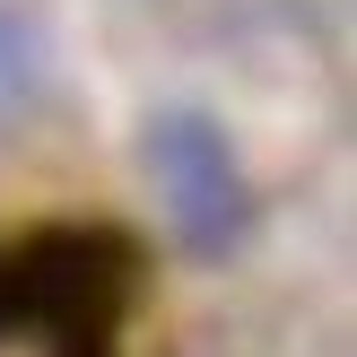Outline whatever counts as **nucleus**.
<instances>
[{
  "mask_svg": "<svg viewBox=\"0 0 357 357\" xmlns=\"http://www.w3.org/2000/svg\"><path fill=\"white\" fill-rule=\"evenodd\" d=\"M149 174H157V201H166L174 236L192 253H227L244 227V174L236 149L209 114H157L149 122Z\"/></svg>",
  "mask_w": 357,
  "mask_h": 357,
  "instance_id": "f257e3e1",
  "label": "nucleus"
},
{
  "mask_svg": "<svg viewBox=\"0 0 357 357\" xmlns=\"http://www.w3.org/2000/svg\"><path fill=\"white\" fill-rule=\"evenodd\" d=\"M35 87V26L17 9H0V105H17Z\"/></svg>",
  "mask_w": 357,
  "mask_h": 357,
  "instance_id": "f03ea898",
  "label": "nucleus"
}]
</instances>
